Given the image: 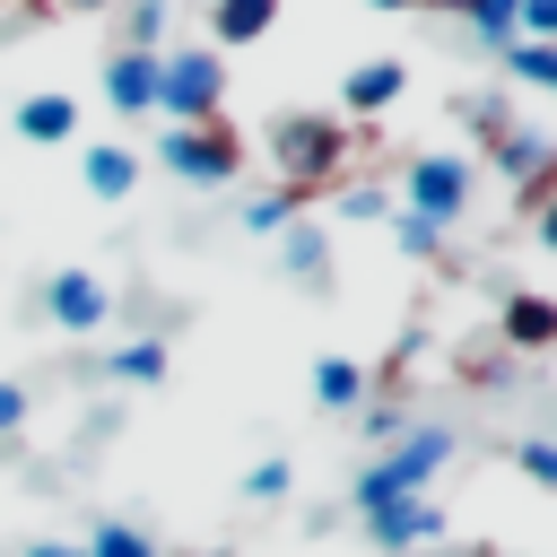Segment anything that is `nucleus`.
<instances>
[{
  "mask_svg": "<svg viewBox=\"0 0 557 557\" xmlns=\"http://www.w3.org/2000/svg\"><path fill=\"white\" fill-rule=\"evenodd\" d=\"M218 96H226V70H218L209 44L157 52V113L165 122H218Z\"/></svg>",
  "mask_w": 557,
  "mask_h": 557,
  "instance_id": "4",
  "label": "nucleus"
},
{
  "mask_svg": "<svg viewBox=\"0 0 557 557\" xmlns=\"http://www.w3.org/2000/svg\"><path fill=\"white\" fill-rule=\"evenodd\" d=\"M17 557H87V540H35V548H17Z\"/></svg>",
  "mask_w": 557,
  "mask_h": 557,
  "instance_id": "29",
  "label": "nucleus"
},
{
  "mask_svg": "<svg viewBox=\"0 0 557 557\" xmlns=\"http://www.w3.org/2000/svg\"><path fill=\"white\" fill-rule=\"evenodd\" d=\"M313 400H322L331 418H339V409H366V366H357V357H322V366H313Z\"/></svg>",
  "mask_w": 557,
  "mask_h": 557,
  "instance_id": "16",
  "label": "nucleus"
},
{
  "mask_svg": "<svg viewBox=\"0 0 557 557\" xmlns=\"http://www.w3.org/2000/svg\"><path fill=\"white\" fill-rule=\"evenodd\" d=\"M278 26V0H209V52H244Z\"/></svg>",
  "mask_w": 557,
  "mask_h": 557,
  "instance_id": "13",
  "label": "nucleus"
},
{
  "mask_svg": "<svg viewBox=\"0 0 557 557\" xmlns=\"http://www.w3.org/2000/svg\"><path fill=\"white\" fill-rule=\"evenodd\" d=\"M287 218H296V191H261V200H244V226H252V235H278Z\"/></svg>",
  "mask_w": 557,
  "mask_h": 557,
  "instance_id": "24",
  "label": "nucleus"
},
{
  "mask_svg": "<svg viewBox=\"0 0 557 557\" xmlns=\"http://www.w3.org/2000/svg\"><path fill=\"white\" fill-rule=\"evenodd\" d=\"M400 87H409V61H357L348 78H339V122H383L392 104H400Z\"/></svg>",
  "mask_w": 557,
  "mask_h": 557,
  "instance_id": "8",
  "label": "nucleus"
},
{
  "mask_svg": "<svg viewBox=\"0 0 557 557\" xmlns=\"http://www.w3.org/2000/svg\"><path fill=\"white\" fill-rule=\"evenodd\" d=\"M366 522V540L374 548H392V557H409V548H435L444 540V505L435 496H400V505H374V513H357Z\"/></svg>",
  "mask_w": 557,
  "mask_h": 557,
  "instance_id": "7",
  "label": "nucleus"
},
{
  "mask_svg": "<svg viewBox=\"0 0 557 557\" xmlns=\"http://www.w3.org/2000/svg\"><path fill=\"white\" fill-rule=\"evenodd\" d=\"M26 426V383H0V435Z\"/></svg>",
  "mask_w": 557,
  "mask_h": 557,
  "instance_id": "28",
  "label": "nucleus"
},
{
  "mask_svg": "<svg viewBox=\"0 0 557 557\" xmlns=\"http://www.w3.org/2000/svg\"><path fill=\"white\" fill-rule=\"evenodd\" d=\"M487 165H496V174H505L531 209L557 191V139H548V131H513V122H505V131L487 139Z\"/></svg>",
  "mask_w": 557,
  "mask_h": 557,
  "instance_id": "6",
  "label": "nucleus"
},
{
  "mask_svg": "<svg viewBox=\"0 0 557 557\" xmlns=\"http://www.w3.org/2000/svg\"><path fill=\"white\" fill-rule=\"evenodd\" d=\"M104 104L122 113V122H139V113H157V52H113L104 61Z\"/></svg>",
  "mask_w": 557,
  "mask_h": 557,
  "instance_id": "11",
  "label": "nucleus"
},
{
  "mask_svg": "<svg viewBox=\"0 0 557 557\" xmlns=\"http://www.w3.org/2000/svg\"><path fill=\"white\" fill-rule=\"evenodd\" d=\"M505 70H513L522 87H548V96H557V44H513Z\"/></svg>",
  "mask_w": 557,
  "mask_h": 557,
  "instance_id": "20",
  "label": "nucleus"
},
{
  "mask_svg": "<svg viewBox=\"0 0 557 557\" xmlns=\"http://www.w3.org/2000/svg\"><path fill=\"white\" fill-rule=\"evenodd\" d=\"M44 313H52L61 331H78V339H87V331H104L113 296H104V278H96V270H52V278H44Z\"/></svg>",
  "mask_w": 557,
  "mask_h": 557,
  "instance_id": "9",
  "label": "nucleus"
},
{
  "mask_svg": "<svg viewBox=\"0 0 557 557\" xmlns=\"http://www.w3.org/2000/svg\"><path fill=\"white\" fill-rule=\"evenodd\" d=\"M540 244H548V252H557V191H548V200H540Z\"/></svg>",
  "mask_w": 557,
  "mask_h": 557,
  "instance_id": "30",
  "label": "nucleus"
},
{
  "mask_svg": "<svg viewBox=\"0 0 557 557\" xmlns=\"http://www.w3.org/2000/svg\"><path fill=\"white\" fill-rule=\"evenodd\" d=\"M157 35H165V0H122V44L157 52Z\"/></svg>",
  "mask_w": 557,
  "mask_h": 557,
  "instance_id": "19",
  "label": "nucleus"
},
{
  "mask_svg": "<svg viewBox=\"0 0 557 557\" xmlns=\"http://www.w3.org/2000/svg\"><path fill=\"white\" fill-rule=\"evenodd\" d=\"M287 487H296V470H287V453H278V461H252V470H244V496H252V505H278Z\"/></svg>",
  "mask_w": 557,
  "mask_h": 557,
  "instance_id": "23",
  "label": "nucleus"
},
{
  "mask_svg": "<svg viewBox=\"0 0 557 557\" xmlns=\"http://www.w3.org/2000/svg\"><path fill=\"white\" fill-rule=\"evenodd\" d=\"M261 148L278 165V191H322V183L348 174V148H366V139H348L339 113H278L261 131Z\"/></svg>",
  "mask_w": 557,
  "mask_h": 557,
  "instance_id": "1",
  "label": "nucleus"
},
{
  "mask_svg": "<svg viewBox=\"0 0 557 557\" xmlns=\"http://www.w3.org/2000/svg\"><path fill=\"white\" fill-rule=\"evenodd\" d=\"M453 461V426H409V435H392L366 470H357V487H348V505L357 513H374V505H400V496H426L435 487V470Z\"/></svg>",
  "mask_w": 557,
  "mask_h": 557,
  "instance_id": "2",
  "label": "nucleus"
},
{
  "mask_svg": "<svg viewBox=\"0 0 557 557\" xmlns=\"http://www.w3.org/2000/svg\"><path fill=\"white\" fill-rule=\"evenodd\" d=\"M470 191H479V165L461 157V148H426V157H409L400 165V218H418V226H453V218H470Z\"/></svg>",
  "mask_w": 557,
  "mask_h": 557,
  "instance_id": "3",
  "label": "nucleus"
},
{
  "mask_svg": "<svg viewBox=\"0 0 557 557\" xmlns=\"http://www.w3.org/2000/svg\"><path fill=\"white\" fill-rule=\"evenodd\" d=\"M9 131H17L26 148H70V139H78V96H70V87H35V96L9 113Z\"/></svg>",
  "mask_w": 557,
  "mask_h": 557,
  "instance_id": "10",
  "label": "nucleus"
},
{
  "mask_svg": "<svg viewBox=\"0 0 557 557\" xmlns=\"http://www.w3.org/2000/svg\"><path fill=\"white\" fill-rule=\"evenodd\" d=\"M104 374H113V383H165V339H131V348H113Z\"/></svg>",
  "mask_w": 557,
  "mask_h": 557,
  "instance_id": "18",
  "label": "nucleus"
},
{
  "mask_svg": "<svg viewBox=\"0 0 557 557\" xmlns=\"http://www.w3.org/2000/svg\"><path fill=\"white\" fill-rule=\"evenodd\" d=\"M70 9H113V0H70Z\"/></svg>",
  "mask_w": 557,
  "mask_h": 557,
  "instance_id": "33",
  "label": "nucleus"
},
{
  "mask_svg": "<svg viewBox=\"0 0 557 557\" xmlns=\"http://www.w3.org/2000/svg\"><path fill=\"white\" fill-rule=\"evenodd\" d=\"M513 470H522L531 487H557V435H522V444H513Z\"/></svg>",
  "mask_w": 557,
  "mask_h": 557,
  "instance_id": "22",
  "label": "nucleus"
},
{
  "mask_svg": "<svg viewBox=\"0 0 557 557\" xmlns=\"http://www.w3.org/2000/svg\"><path fill=\"white\" fill-rule=\"evenodd\" d=\"M366 9H392V17H400V9H418V0H366Z\"/></svg>",
  "mask_w": 557,
  "mask_h": 557,
  "instance_id": "32",
  "label": "nucleus"
},
{
  "mask_svg": "<svg viewBox=\"0 0 557 557\" xmlns=\"http://www.w3.org/2000/svg\"><path fill=\"white\" fill-rule=\"evenodd\" d=\"M392 244H400L409 261H435V252H444V235H435V226H418V218H400V209H392Z\"/></svg>",
  "mask_w": 557,
  "mask_h": 557,
  "instance_id": "25",
  "label": "nucleus"
},
{
  "mask_svg": "<svg viewBox=\"0 0 557 557\" xmlns=\"http://www.w3.org/2000/svg\"><path fill=\"white\" fill-rule=\"evenodd\" d=\"M496 331H505V348H557V305L548 296H505Z\"/></svg>",
  "mask_w": 557,
  "mask_h": 557,
  "instance_id": "15",
  "label": "nucleus"
},
{
  "mask_svg": "<svg viewBox=\"0 0 557 557\" xmlns=\"http://www.w3.org/2000/svg\"><path fill=\"white\" fill-rule=\"evenodd\" d=\"M418 9H453V17H470V0H418Z\"/></svg>",
  "mask_w": 557,
  "mask_h": 557,
  "instance_id": "31",
  "label": "nucleus"
},
{
  "mask_svg": "<svg viewBox=\"0 0 557 557\" xmlns=\"http://www.w3.org/2000/svg\"><path fill=\"white\" fill-rule=\"evenodd\" d=\"M78 183H87V191L113 209V200H131V191H139V157H131L122 139H87V157H78Z\"/></svg>",
  "mask_w": 557,
  "mask_h": 557,
  "instance_id": "12",
  "label": "nucleus"
},
{
  "mask_svg": "<svg viewBox=\"0 0 557 557\" xmlns=\"http://www.w3.org/2000/svg\"><path fill=\"white\" fill-rule=\"evenodd\" d=\"M278 261H287L296 287H322V278H331V235L305 226V218H287V226H278Z\"/></svg>",
  "mask_w": 557,
  "mask_h": 557,
  "instance_id": "14",
  "label": "nucleus"
},
{
  "mask_svg": "<svg viewBox=\"0 0 557 557\" xmlns=\"http://www.w3.org/2000/svg\"><path fill=\"white\" fill-rule=\"evenodd\" d=\"M157 157H165L183 183H209V191H226V183L244 174V139L226 131V113H218V122H165Z\"/></svg>",
  "mask_w": 557,
  "mask_h": 557,
  "instance_id": "5",
  "label": "nucleus"
},
{
  "mask_svg": "<svg viewBox=\"0 0 557 557\" xmlns=\"http://www.w3.org/2000/svg\"><path fill=\"white\" fill-rule=\"evenodd\" d=\"M522 44H557V0H522Z\"/></svg>",
  "mask_w": 557,
  "mask_h": 557,
  "instance_id": "27",
  "label": "nucleus"
},
{
  "mask_svg": "<svg viewBox=\"0 0 557 557\" xmlns=\"http://www.w3.org/2000/svg\"><path fill=\"white\" fill-rule=\"evenodd\" d=\"M339 218H348V226H366V218H392V200H383L374 183H348V191H339Z\"/></svg>",
  "mask_w": 557,
  "mask_h": 557,
  "instance_id": "26",
  "label": "nucleus"
},
{
  "mask_svg": "<svg viewBox=\"0 0 557 557\" xmlns=\"http://www.w3.org/2000/svg\"><path fill=\"white\" fill-rule=\"evenodd\" d=\"M87 557H165L148 531H131V522H96V540H87Z\"/></svg>",
  "mask_w": 557,
  "mask_h": 557,
  "instance_id": "21",
  "label": "nucleus"
},
{
  "mask_svg": "<svg viewBox=\"0 0 557 557\" xmlns=\"http://www.w3.org/2000/svg\"><path fill=\"white\" fill-rule=\"evenodd\" d=\"M470 35L505 61V52L522 44V0H470Z\"/></svg>",
  "mask_w": 557,
  "mask_h": 557,
  "instance_id": "17",
  "label": "nucleus"
}]
</instances>
